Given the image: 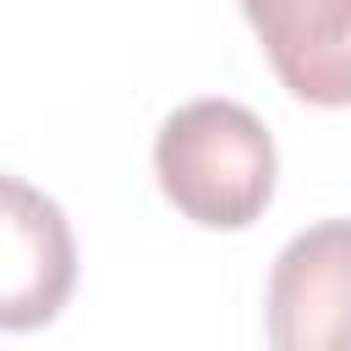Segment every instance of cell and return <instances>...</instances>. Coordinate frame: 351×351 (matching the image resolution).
<instances>
[{"mask_svg":"<svg viewBox=\"0 0 351 351\" xmlns=\"http://www.w3.org/2000/svg\"><path fill=\"white\" fill-rule=\"evenodd\" d=\"M274 137L236 99H192L154 137L159 192L203 230H247L274 197Z\"/></svg>","mask_w":351,"mask_h":351,"instance_id":"1","label":"cell"},{"mask_svg":"<svg viewBox=\"0 0 351 351\" xmlns=\"http://www.w3.org/2000/svg\"><path fill=\"white\" fill-rule=\"evenodd\" d=\"M263 329L280 351H351V219H318L280 247Z\"/></svg>","mask_w":351,"mask_h":351,"instance_id":"2","label":"cell"},{"mask_svg":"<svg viewBox=\"0 0 351 351\" xmlns=\"http://www.w3.org/2000/svg\"><path fill=\"white\" fill-rule=\"evenodd\" d=\"M241 11L302 104H351V0H241Z\"/></svg>","mask_w":351,"mask_h":351,"instance_id":"3","label":"cell"},{"mask_svg":"<svg viewBox=\"0 0 351 351\" xmlns=\"http://www.w3.org/2000/svg\"><path fill=\"white\" fill-rule=\"evenodd\" d=\"M77 280V247L71 225L55 197L33 192L22 176H5V291H0V324L33 329L49 324Z\"/></svg>","mask_w":351,"mask_h":351,"instance_id":"4","label":"cell"}]
</instances>
